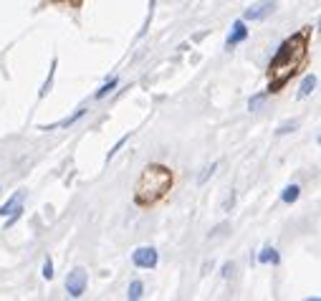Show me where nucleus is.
Here are the masks:
<instances>
[{
    "label": "nucleus",
    "instance_id": "1",
    "mask_svg": "<svg viewBox=\"0 0 321 301\" xmlns=\"http://www.w3.org/2000/svg\"><path fill=\"white\" fill-rule=\"evenodd\" d=\"M170 185H172L170 170H165V167H159V165H149V167L142 172L139 182H137V203L149 205V203L159 200V198L170 190Z\"/></svg>",
    "mask_w": 321,
    "mask_h": 301
},
{
    "label": "nucleus",
    "instance_id": "2",
    "mask_svg": "<svg viewBox=\"0 0 321 301\" xmlns=\"http://www.w3.org/2000/svg\"><path fill=\"white\" fill-rule=\"evenodd\" d=\"M304 51H306V46H304V35H296V38H291V41H286L281 48H278V53L273 56V73H284L281 79H278V86L286 81V76H291L294 73V68L301 63V58H304Z\"/></svg>",
    "mask_w": 321,
    "mask_h": 301
},
{
    "label": "nucleus",
    "instance_id": "3",
    "mask_svg": "<svg viewBox=\"0 0 321 301\" xmlns=\"http://www.w3.org/2000/svg\"><path fill=\"white\" fill-rule=\"evenodd\" d=\"M84 289H86V271L84 269H73L68 274V279H66V291H68V296L78 299L84 294Z\"/></svg>",
    "mask_w": 321,
    "mask_h": 301
},
{
    "label": "nucleus",
    "instance_id": "4",
    "mask_svg": "<svg viewBox=\"0 0 321 301\" xmlns=\"http://www.w3.org/2000/svg\"><path fill=\"white\" fill-rule=\"evenodd\" d=\"M132 261L137 269H154L157 266V251L152 246H142L132 253Z\"/></svg>",
    "mask_w": 321,
    "mask_h": 301
},
{
    "label": "nucleus",
    "instance_id": "5",
    "mask_svg": "<svg viewBox=\"0 0 321 301\" xmlns=\"http://www.w3.org/2000/svg\"><path fill=\"white\" fill-rule=\"evenodd\" d=\"M268 13H273V3L271 0H263V3H256V5H251L248 10H246V20H263Z\"/></svg>",
    "mask_w": 321,
    "mask_h": 301
},
{
    "label": "nucleus",
    "instance_id": "6",
    "mask_svg": "<svg viewBox=\"0 0 321 301\" xmlns=\"http://www.w3.org/2000/svg\"><path fill=\"white\" fill-rule=\"evenodd\" d=\"M248 35V30H246V23L243 20H235V25H233V33L228 35V41H225V46L230 48V46H235V43H240L243 38Z\"/></svg>",
    "mask_w": 321,
    "mask_h": 301
},
{
    "label": "nucleus",
    "instance_id": "7",
    "mask_svg": "<svg viewBox=\"0 0 321 301\" xmlns=\"http://www.w3.org/2000/svg\"><path fill=\"white\" fill-rule=\"evenodd\" d=\"M20 200H23V193H15V195H13V198H10L3 208H0V215H3V218H8V213H13V210H15V205H20Z\"/></svg>",
    "mask_w": 321,
    "mask_h": 301
},
{
    "label": "nucleus",
    "instance_id": "8",
    "mask_svg": "<svg viewBox=\"0 0 321 301\" xmlns=\"http://www.w3.org/2000/svg\"><path fill=\"white\" fill-rule=\"evenodd\" d=\"M314 86H316V76L311 73V76H306L304 81H301V89H299V96L304 99V96H309L311 91H314Z\"/></svg>",
    "mask_w": 321,
    "mask_h": 301
},
{
    "label": "nucleus",
    "instance_id": "9",
    "mask_svg": "<svg viewBox=\"0 0 321 301\" xmlns=\"http://www.w3.org/2000/svg\"><path fill=\"white\" fill-rule=\"evenodd\" d=\"M299 193H301V187H299V185H289V187L284 190L281 200H284V203H296V200H299Z\"/></svg>",
    "mask_w": 321,
    "mask_h": 301
},
{
    "label": "nucleus",
    "instance_id": "10",
    "mask_svg": "<svg viewBox=\"0 0 321 301\" xmlns=\"http://www.w3.org/2000/svg\"><path fill=\"white\" fill-rule=\"evenodd\" d=\"M258 261H261V264H278V253H276L273 248H263L261 256H258Z\"/></svg>",
    "mask_w": 321,
    "mask_h": 301
},
{
    "label": "nucleus",
    "instance_id": "11",
    "mask_svg": "<svg viewBox=\"0 0 321 301\" xmlns=\"http://www.w3.org/2000/svg\"><path fill=\"white\" fill-rule=\"evenodd\" d=\"M142 291H144L142 281H132V284H129V291H127V296H129L132 301H137V299H142Z\"/></svg>",
    "mask_w": 321,
    "mask_h": 301
},
{
    "label": "nucleus",
    "instance_id": "12",
    "mask_svg": "<svg viewBox=\"0 0 321 301\" xmlns=\"http://www.w3.org/2000/svg\"><path fill=\"white\" fill-rule=\"evenodd\" d=\"M56 58H53V63H51V71H48V79H46V84H43V89H41V96H46L48 94V89H51V84H53V71H56Z\"/></svg>",
    "mask_w": 321,
    "mask_h": 301
},
{
    "label": "nucleus",
    "instance_id": "13",
    "mask_svg": "<svg viewBox=\"0 0 321 301\" xmlns=\"http://www.w3.org/2000/svg\"><path fill=\"white\" fill-rule=\"evenodd\" d=\"M116 84H119V81H116V79H111V81H109V84H104V86H101V89H99V91H96V99H104V96H106V94H109V91H111V89H114V86H116Z\"/></svg>",
    "mask_w": 321,
    "mask_h": 301
},
{
    "label": "nucleus",
    "instance_id": "14",
    "mask_svg": "<svg viewBox=\"0 0 321 301\" xmlns=\"http://www.w3.org/2000/svg\"><path fill=\"white\" fill-rule=\"evenodd\" d=\"M20 215H23V205H15V210H13V213H10V220H8V223H5V231H8V228H10V225H15V223H18V218H20Z\"/></svg>",
    "mask_w": 321,
    "mask_h": 301
},
{
    "label": "nucleus",
    "instance_id": "15",
    "mask_svg": "<svg viewBox=\"0 0 321 301\" xmlns=\"http://www.w3.org/2000/svg\"><path fill=\"white\" fill-rule=\"evenodd\" d=\"M299 127V122H289V124H281L278 129H276V134H289V132H294Z\"/></svg>",
    "mask_w": 321,
    "mask_h": 301
},
{
    "label": "nucleus",
    "instance_id": "16",
    "mask_svg": "<svg viewBox=\"0 0 321 301\" xmlns=\"http://www.w3.org/2000/svg\"><path fill=\"white\" fill-rule=\"evenodd\" d=\"M43 279H48V281L53 279V264H51V258L43 261Z\"/></svg>",
    "mask_w": 321,
    "mask_h": 301
},
{
    "label": "nucleus",
    "instance_id": "17",
    "mask_svg": "<svg viewBox=\"0 0 321 301\" xmlns=\"http://www.w3.org/2000/svg\"><path fill=\"white\" fill-rule=\"evenodd\" d=\"M263 99H266V94H258V96H253V99L248 101V109H251V111H256V109L261 106V101H263Z\"/></svg>",
    "mask_w": 321,
    "mask_h": 301
}]
</instances>
